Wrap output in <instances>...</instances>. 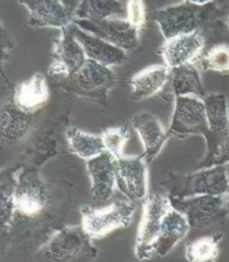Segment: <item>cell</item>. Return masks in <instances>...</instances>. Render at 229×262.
<instances>
[{"instance_id":"cell-30","label":"cell","mask_w":229,"mask_h":262,"mask_svg":"<svg viewBox=\"0 0 229 262\" xmlns=\"http://www.w3.org/2000/svg\"><path fill=\"white\" fill-rule=\"evenodd\" d=\"M105 150L114 159L122 158L123 151L129 139V131L126 126L110 128L102 135Z\"/></svg>"},{"instance_id":"cell-20","label":"cell","mask_w":229,"mask_h":262,"mask_svg":"<svg viewBox=\"0 0 229 262\" xmlns=\"http://www.w3.org/2000/svg\"><path fill=\"white\" fill-rule=\"evenodd\" d=\"M72 78L80 88L88 92L107 90L114 80V75L109 68L91 59L86 60L84 66Z\"/></svg>"},{"instance_id":"cell-18","label":"cell","mask_w":229,"mask_h":262,"mask_svg":"<svg viewBox=\"0 0 229 262\" xmlns=\"http://www.w3.org/2000/svg\"><path fill=\"white\" fill-rule=\"evenodd\" d=\"M170 69L166 66H152L143 70L131 80L132 96L138 100L151 98L170 80Z\"/></svg>"},{"instance_id":"cell-5","label":"cell","mask_w":229,"mask_h":262,"mask_svg":"<svg viewBox=\"0 0 229 262\" xmlns=\"http://www.w3.org/2000/svg\"><path fill=\"white\" fill-rule=\"evenodd\" d=\"M210 2H185L162 8L155 12V20L167 39L196 32L207 12Z\"/></svg>"},{"instance_id":"cell-33","label":"cell","mask_w":229,"mask_h":262,"mask_svg":"<svg viewBox=\"0 0 229 262\" xmlns=\"http://www.w3.org/2000/svg\"><path fill=\"white\" fill-rule=\"evenodd\" d=\"M227 28H228V30H229V17H228V18H227Z\"/></svg>"},{"instance_id":"cell-2","label":"cell","mask_w":229,"mask_h":262,"mask_svg":"<svg viewBox=\"0 0 229 262\" xmlns=\"http://www.w3.org/2000/svg\"><path fill=\"white\" fill-rule=\"evenodd\" d=\"M135 212L136 203L128 199L99 208L86 205L80 208L82 227L92 239H100L117 229L129 227Z\"/></svg>"},{"instance_id":"cell-19","label":"cell","mask_w":229,"mask_h":262,"mask_svg":"<svg viewBox=\"0 0 229 262\" xmlns=\"http://www.w3.org/2000/svg\"><path fill=\"white\" fill-rule=\"evenodd\" d=\"M170 80L174 98L193 96L203 100L207 95L198 70L192 64H185L170 69Z\"/></svg>"},{"instance_id":"cell-27","label":"cell","mask_w":229,"mask_h":262,"mask_svg":"<svg viewBox=\"0 0 229 262\" xmlns=\"http://www.w3.org/2000/svg\"><path fill=\"white\" fill-rule=\"evenodd\" d=\"M207 142V154L199 165V169L224 166L229 162V130L222 135L208 134L204 137Z\"/></svg>"},{"instance_id":"cell-9","label":"cell","mask_w":229,"mask_h":262,"mask_svg":"<svg viewBox=\"0 0 229 262\" xmlns=\"http://www.w3.org/2000/svg\"><path fill=\"white\" fill-rule=\"evenodd\" d=\"M117 187L127 199L133 202L145 200L148 194L147 168L141 157L114 159Z\"/></svg>"},{"instance_id":"cell-16","label":"cell","mask_w":229,"mask_h":262,"mask_svg":"<svg viewBox=\"0 0 229 262\" xmlns=\"http://www.w3.org/2000/svg\"><path fill=\"white\" fill-rule=\"evenodd\" d=\"M191 227L186 217L172 207L164 218L162 230L155 246V254L167 256L188 235Z\"/></svg>"},{"instance_id":"cell-11","label":"cell","mask_w":229,"mask_h":262,"mask_svg":"<svg viewBox=\"0 0 229 262\" xmlns=\"http://www.w3.org/2000/svg\"><path fill=\"white\" fill-rule=\"evenodd\" d=\"M29 11L28 25L31 27L67 28L73 23L69 8L61 1L20 2Z\"/></svg>"},{"instance_id":"cell-3","label":"cell","mask_w":229,"mask_h":262,"mask_svg":"<svg viewBox=\"0 0 229 262\" xmlns=\"http://www.w3.org/2000/svg\"><path fill=\"white\" fill-rule=\"evenodd\" d=\"M167 185L168 196L171 199L224 196L229 192V177L224 166H215L187 176H172Z\"/></svg>"},{"instance_id":"cell-28","label":"cell","mask_w":229,"mask_h":262,"mask_svg":"<svg viewBox=\"0 0 229 262\" xmlns=\"http://www.w3.org/2000/svg\"><path fill=\"white\" fill-rule=\"evenodd\" d=\"M17 177L3 176L1 180V225L3 229H7L12 225L16 210L15 191L17 184Z\"/></svg>"},{"instance_id":"cell-6","label":"cell","mask_w":229,"mask_h":262,"mask_svg":"<svg viewBox=\"0 0 229 262\" xmlns=\"http://www.w3.org/2000/svg\"><path fill=\"white\" fill-rule=\"evenodd\" d=\"M170 199L172 207L186 217L191 229H207L229 215L225 210L223 196L201 195Z\"/></svg>"},{"instance_id":"cell-25","label":"cell","mask_w":229,"mask_h":262,"mask_svg":"<svg viewBox=\"0 0 229 262\" xmlns=\"http://www.w3.org/2000/svg\"><path fill=\"white\" fill-rule=\"evenodd\" d=\"M222 233L203 236L186 246L185 257L188 261H215L219 255V244L223 239Z\"/></svg>"},{"instance_id":"cell-31","label":"cell","mask_w":229,"mask_h":262,"mask_svg":"<svg viewBox=\"0 0 229 262\" xmlns=\"http://www.w3.org/2000/svg\"><path fill=\"white\" fill-rule=\"evenodd\" d=\"M127 20L130 21L138 29L143 27L145 20V8L143 2L133 1L128 4L127 9Z\"/></svg>"},{"instance_id":"cell-13","label":"cell","mask_w":229,"mask_h":262,"mask_svg":"<svg viewBox=\"0 0 229 262\" xmlns=\"http://www.w3.org/2000/svg\"><path fill=\"white\" fill-rule=\"evenodd\" d=\"M204 48V39L198 32L180 35L167 39L162 53L166 67L172 69L185 64H192Z\"/></svg>"},{"instance_id":"cell-10","label":"cell","mask_w":229,"mask_h":262,"mask_svg":"<svg viewBox=\"0 0 229 262\" xmlns=\"http://www.w3.org/2000/svg\"><path fill=\"white\" fill-rule=\"evenodd\" d=\"M87 170L91 181L93 201L98 204L106 203L117 187L114 158L105 151L87 161Z\"/></svg>"},{"instance_id":"cell-23","label":"cell","mask_w":229,"mask_h":262,"mask_svg":"<svg viewBox=\"0 0 229 262\" xmlns=\"http://www.w3.org/2000/svg\"><path fill=\"white\" fill-rule=\"evenodd\" d=\"M65 139L72 152L86 161L106 151L102 136L98 137L77 128L68 129L65 132Z\"/></svg>"},{"instance_id":"cell-7","label":"cell","mask_w":229,"mask_h":262,"mask_svg":"<svg viewBox=\"0 0 229 262\" xmlns=\"http://www.w3.org/2000/svg\"><path fill=\"white\" fill-rule=\"evenodd\" d=\"M209 133L208 121L202 99L193 96L176 97L171 123L167 131L170 136L188 137Z\"/></svg>"},{"instance_id":"cell-8","label":"cell","mask_w":229,"mask_h":262,"mask_svg":"<svg viewBox=\"0 0 229 262\" xmlns=\"http://www.w3.org/2000/svg\"><path fill=\"white\" fill-rule=\"evenodd\" d=\"M79 28L98 37L116 47L133 50L139 45V29L127 19H106L102 20H73Z\"/></svg>"},{"instance_id":"cell-24","label":"cell","mask_w":229,"mask_h":262,"mask_svg":"<svg viewBox=\"0 0 229 262\" xmlns=\"http://www.w3.org/2000/svg\"><path fill=\"white\" fill-rule=\"evenodd\" d=\"M203 102L208 121V134L219 135L227 132L229 130L228 105L224 94H207Z\"/></svg>"},{"instance_id":"cell-1","label":"cell","mask_w":229,"mask_h":262,"mask_svg":"<svg viewBox=\"0 0 229 262\" xmlns=\"http://www.w3.org/2000/svg\"><path fill=\"white\" fill-rule=\"evenodd\" d=\"M92 240L82 225L66 226L53 233L41 247L37 256L43 261L94 260L97 256V250Z\"/></svg>"},{"instance_id":"cell-32","label":"cell","mask_w":229,"mask_h":262,"mask_svg":"<svg viewBox=\"0 0 229 262\" xmlns=\"http://www.w3.org/2000/svg\"><path fill=\"white\" fill-rule=\"evenodd\" d=\"M223 199H224L225 210H226V211H227V214L229 215V192H227V194H225L223 196Z\"/></svg>"},{"instance_id":"cell-14","label":"cell","mask_w":229,"mask_h":262,"mask_svg":"<svg viewBox=\"0 0 229 262\" xmlns=\"http://www.w3.org/2000/svg\"><path fill=\"white\" fill-rule=\"evenodd\" d=\"M132 126L139 135L145 151V159L151 162L162 151L167 141V131L157 117L149 112L137 113L132 119Z\"/></svg>"},{"instance_id":"cell-26","label":"cell","mask_w":229,"mask_h":262,"mask_svg":"<svg viewBox=\"0 0 229 262\" xmlns=\"http://www.w3.org/2000/svg\"><path fill=\"white\" fill-rule=\"evenodd\" d=\"M2 137L8 141H14L26 134L31 119L28 113H24L13 106H6L2 110Z\"/></svg>"},{"instance_id":"cell-4","label":"cell","mask_w":229,"mask_h":262,"mask_svg":"<svg viewBox=\"0 0 229 262\" xmlns=\"http://www.w3.org/2000/svg\"><path fill=\"white\" fill-rule=\"evenodd\" d=\"M171 208L170 198L166 195L155 193L144 200L135 241L134 255L138 260H148L155 255V246L164 218Z\"/></svg>"},{"instance_id":"cell-22","label":"cell","mask_w":229,"mask_h":262,"mask_svg":"<svg viewBox=\"0 0 229 262\" xmlns=\"http://www.w3.org/2000/svg\"><path fill=\"white\" fill-rule=\"evenodd\" d=\"M126 15L125 4L113 0L83 1L74 12V16L78 20L127 19Z\"/></svg>"},{"instance_id":"cell-12","label":"cell","mask_w":229,"mask_h":262,"mask_svg":"<svg viewBox=\"0 0 229 262\" xmlns=\"http://www.w3.org/2000/svg\"><path fill=\"white\" fill-rule=\"evenodd\" d=\"M70 30L84 49L88 59L94 60L106 68L120 65L126 59L123 49L83 31L73 23L70 26Z\"/></svg>"},{"instance_id":"cell-15","label":"cell","mask_w":229,"mask_h":262,"mask_svg":"<svg viewBox=\"0 0 229 262\" xmlns=\"http://www.w3.org/2000/svg\"><path fill=\"white\" fill-rule=\"evenodd\" d=\"M46 196L43 185L31 174L18 176L15 191L16 210L24 216L39 215L45 207Z\"/></svg>"},{"instance_id":"cell-29","label":"cell","mask_w":229,"mask_h":262,"mask_svg":"<svg viewBox=\"0 0 229 262\" xmlns=\"http://www.w3.org/2000/svg\"><path fill=\"white\" fill-rule=\"evenodd\" d=\"M204 71L225 73L229 72V45L221 43L211 48L201 59Z\"/></svg>"},{"instance_id":"cell-17","label":"cell","mask_w":229,"mask_h":262,"mask_svg":"<svg viewBox=\"0 0 229 262\" xmlns=\"http://www.w3.org/2000/svg\"><path fill=\"white\" fill-rule=\"evenodd\" d=\"M49 99V89L44 76L35 73L28 80L21 82L14 94L13 103L26 113L40 108Z\"/></svg>"},{"instance_id":"cell-21","label":"cell","mask_w":229,"mask_h":262,"mask_svg":"<svg viewBox=\"0 0 229 262\" xmlns=\"http://www.w3.org/2000/svg\"><path fill=\"white\" fill-rule=\"evenodd\" d=\"M54 54L55 60L61 61L67 68L71 76L76 74L88 59L84 49L70 30V27L61 30L59 40L54 49Z\"/></svg>"}]
</instances>
